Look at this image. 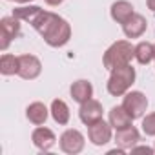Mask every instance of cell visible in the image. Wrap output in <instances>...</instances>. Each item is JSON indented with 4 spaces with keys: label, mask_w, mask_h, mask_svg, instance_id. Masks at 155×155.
<instances>
[{
    "label": "cell",
    "mask_w": 155,
    "mask_h": 155,
    "mask_svg": "<svg viewBox=\"0 0 155 155\" xmlns=\"http://www.w3.org/2000/svg\"><path fill=\"white\" fill-rule=\"evenodd\" d=\"M135 58L139 64H150L151 60H155V44L150 42H139L135 46Z\"/></svg>",
    "instance_id": "ac0fdd59"
},
{
    "label": "cell",
    "mask_w": 155,
    "mask_h": 155,
    "mask_svg": "<svg viewBox=\"0 0 155 155\" xmlns=\"http://www.w3.org/2000/svg\"><path fill=\"white\" fill-rule=\"evenodd\" d=\"M18 4H29V2H33V0H17Z\"/></svg>",
    "instance_id": "cb8c5ba5"
},
{
    "label": "cell",
    "mask_w": 155,
    "mask_h": 155,
    "mask_svg": "<svg viewBox=\"0 0 155 155\" xmlns=\"http://www.w3.org/2000/svg\"><path fill=\"white\" fill-rule=\"evenodd\" d=\"M142 131H144L146 135L155 137V111L150 113V115H146V117L142 119Z\"/></svg>",
    "instance_id": "ffe728a7"
},
{
    "label": "cell",
    "mask_w": 155,
    "mask_h": 155,
    "mask_svg": "<svg viewBox=\"0 0 155 155\" xmlns=\"http://www.w3.org/2000/svg\"><path fill=\"white\" fill-rule=\"evenodd\" d=\"M44 2H46L48 6H60L64 0H44Z\"/></svg>",
    "instance_id": "7402d4cb"
},
{
    "label": "cell",
    "mask_w": 155,
    "mask_h": 155,
    "mask_svg": "<svg viewBox=\"0 0 155 155\" xmlns=\"http://www.w3.org/2000/svg\"><path fill=\"white\" fill-rule=\"evenodd\" d=\"M146 4H148V9H151L155 13V0H146Z\"/></svg>",
    "instance_id": "603a6c76"
},
{
    "label": "cell",
    "mask_w": 155,
    "mask_h": 155,
    "mask_svg": "<svg viewBox=\"0 0 155 155\" xmlns=\"http://www.w3.org/2000/svg\"><path fill=\"white\" fill-rule=\"evenodd\" d=\"M133 57H135V46H131V42H128V40H117L106 49V53L102 57V64L106 69L111 71L113 68L130 64Z\"/></svg>",
    "instance_id": "3957f363"
},
{
    "label": "cell",
    "mask_w": 155,
    "mask_h": 155,
    "mask_svg": "<svg viewBox=\"0 0 155 155\" xmlns=\"http://www.w3.org/2000/svg\"><path fill=\"white\" fill-rule=\"evenodd\" d=\"M51 117H53V120L57 122V124H60V126H66L68 122H69V108H68V104L64 102V101H60V99H55L53 102H51Z\"/></svg>",
    "instance_id": "e0dca14e"
},
{
    "label": "cell",
    "mask_w": 155,
    "mask_h": 155,
    "mask_svg": "<svg viewBox=\"0 0 155 155\" xmlns=\"http://www.w3.org/2000/svg\"><path fill=\"white\" fill-rule=\"evenodd\" d=\"M110 15H111V18H113L115 22L124 24V22H128V20L135 15V11H133V6L128 2V0H117V2L111 4Z\"/></svg>",
    "instance_id": "4fadbf2b"
},
{
    "label": "cell",
    "mask_w": 155,
    "mask_h": 155,
    "mask_svg": "<svg viewBox=\"0 0 155 155\" xmlns=\"http://www.w3.org/2000/svg\"><path fill=\"white\" fill-rule=\"evenodd\" d=\"M146 26H148L146 18H144L142 15L135 13L128 22L122 24V31H124V35H126L128 38H139V37H142V33L146 31Z\"/></svg>",
    "instance_id": "7c38bea8"
},
{
    "label": "cell",
    "mask_w": 155,
    "mask_h": 155,
    "mask_svg": "<svg viewBox=\"0 0 155 155\" xmlns=\"http://www.w3.org/2000/svg\"><path fill=\"white\" fill-rule=\"evenodd\" d=\"M18 68H20V60L15 55L4 53L0 57V73L9 77V75H18Z\"/></svg>",
    "instance_id": "d6986e66"
},
{
    "label": "cell",
    "mask_w": 155,
    "mask_h": 155,
    "mask_svg": "<svg viewBox=\"0 0 155 155\" xmlns=\"http://www.w3.org/2000/svg\"><path fill=\"white\" fill-rule=\"evenodd\" d=\"M102 113H104L102 104H101L99 101H95V99H90V101L82 102V104H81V110H79V117H81V120H82L86 126H90V124L101 120V119H102Z\"/></svg>",
    "instance_id": "9c48e42d"
},
{
    "label": "cell",
    "mask_w": 155,
    "mask_h": 155,
    "mask_svg": "<svg viewBox=\"0 0 155 155\" xmlns=\"http://www.w3.org/2000/svg\"><path fill=\"white\" fill-rule=\"evenodd\" d=\"M13 17H17L22 22L31 24L40 37L46 40L51 48H62L71 38V26L66 18L58 17L57 13L44 11L38 6H22L13 9Z\"/></svg>",
    "instance_id": "6da1fadb"
},
{
    "label": "cell",
    "mask_w": 155,
    "mask_h": 155,
    "mask_svg": "<svg viewBox=\"0 0 155 155\" xmlns=\"http://www.w3.org/2000/svg\"><path fill=\"white\" fill-rule=\"evenodd\" d=\"M131 117L128 115V111L122 108V106H113L110 110V124L113 126V130H122V128H128L131 126Z\"/></svg>",
    "instance_id": "2e32d148"
},
{
    "label": "cell",
    "mask_w": 155,
    "mask_h": 155,
    "mask_svg": "<svg viewBox=\"0 0 155 155\" xmlns=\"http://www.w3.org/2000/svg\"><path fill=\"white\" fill-rule=\"evenodd\" d=\"M20 68H18V77H22L24 81H33L42 73V62L35 55H20Z\"/></svg>",
    "instance_id": "52a82bcc"
},
{
    "label": "cell",
    "mask_w": 155,
    "mask_h": 155,
    "mask_svg": "<svg viewBox=\"0 0 155 155\" xmlns=\"http://www.w3.org/2000/svg\"><path fill=\"white\" fill-rule=\"evenodd\" d=\"M69 91H71V99L75 102H79V104L93 99V86H91L90 81H77V82H73Z\"/></svg>",
    "instance_id": "5bb4252c"
},
{
    "label": "cell",
    "mask_w": 155,
    "mask_h": 155,
    "mask_svg": "<svg viewBox=\"0 0 155 155\" xmlns=\"http://www.w3.org/2000/svg\"><path fill=\"white\" fill-rule=\"evenodd\" d=\"M20 35V20L17 17H4L0 20V49L6 51L13 38Z\"/></svg>",
    "instance_id": "5b68a950"
},
{
    "label": "cell",
    "mask_w": 155,
    "mask_h": 155,
    "mask_svg": "<svg viewBox=\"0 0 155 155\" xmlns=\"http://www.w3.org/2000/svg\"><path fill=\"white\" fill-rule=\"evenodd\" d=\"M60 150L68 155H77L84 150V135L79 131V130H66L62 135H60Z\"/></svg>",
    "instance_id": "8992f818"
},
{
    "label": "cell",
    "mask_w": 155,
    "mask_h": 155,
    "mask_svg": "<svg viewBox=\"0 0 155 155\" xmlns=\"http://www.w3.org/2000/svg\"><path fill=\"white\" fill-rule=\"evenodd\" d=\"M133 82H135V68L131 64L113 68L108 79V93L113 97H122L130 91Z\"/></svg>",
    "instance_id": "7a4b0ae2"
},
{
    "label": "cell",
    "mask_w": 155,
    "mask_h": 155,
    "mask_svg": "<svg viewBox=\"0 0 155 155\" xmlns=\"http://www.w3.org/2000/svg\"><path fill=\"white\" fill-rule=\"evenodd\" d=\"M31 140H33V144H35L40 151H49V150L55 146L57 137H55V133H53L49 128L38 126V128L33 130V133H31Z\"/></svg>",
    "instance_id": "30bf717a"
},
{
    "label": "cell",
    "mask_w": 155,
    "mask_h": 155,
    "mask_svg": "<svg viewBox=\"0 0 155 155\" xmlns=\"http://www.w3.org/2000/svg\"><path fill=\"white\" fill-rule=\"evenodd\" d=\"M51 111L46 108V104L44 102H31L28 108H26V117H28V120L31 122V124H35V126H42L46 120H48V115H49Z\"/></svg>",
    "instance_id": "9a60e30c"
},
{
    "label": "cell",
    "mask_w": 155,
    "mask_h": 155,
    "mask_svg": "<svg viewBox=\"0 0 155 155\" xmlns=\"http://www.w3.org/2000/svg\"><path fill=\"white\" fill-rule=\"evenodd\" d=\"M111 130H113V126L101 119L88 126V137L95 146H104L111 140Z\"/></svg>",
    "instance_id": "ba28073f"
},
{
    "label": "cell",
    "mask_w": 155,
    "mask_h": 155,
    "mask_svg": "<svg viewBox=\"0 0 155 155\" xmlns=\"http://www.w3.org/2000/svg\"><path fill=\"white\" fill-rule=\"evenodd\" d=\"M122 108L128 111V115L135 120V119H140L144 113H146V108H148V99L142 91H128L124 95V101H122Z\"/></svg>",
    "instance_id": "277c9868"
},
{
    "label": "cell",
    "mask_w": 155,
    "mask_h": 155,
    "mask_svg": "<svg viewBox=\"0 0 155 155\" xmlns=\"http://www.w3.org/2000/svg\"><path fill=\"white\" fill-rule=\"evenodd\" d=\"M140 140V133L135 126H128V128H122V130H117L115 133V142L119 148H124V150H131L133 146H137Z\"/></svg>",
    "instance_id": "8fae6325"
},
{
    "label": "cell",
    "mask_w": 155,
    "mask_h": 155,
    "mask_svg": "<svg viewBox=\"0 0 155 155\" xmlns=\"http://www.w3.org/2000/svg\"><path fill=\"white\" fill-rule=\"evenodd\" d=\"M131 151H144V153H153L155 148H148V146H133Z\"/></svg>",
    "instance_id": "44dd1931"
}]
</instances>
